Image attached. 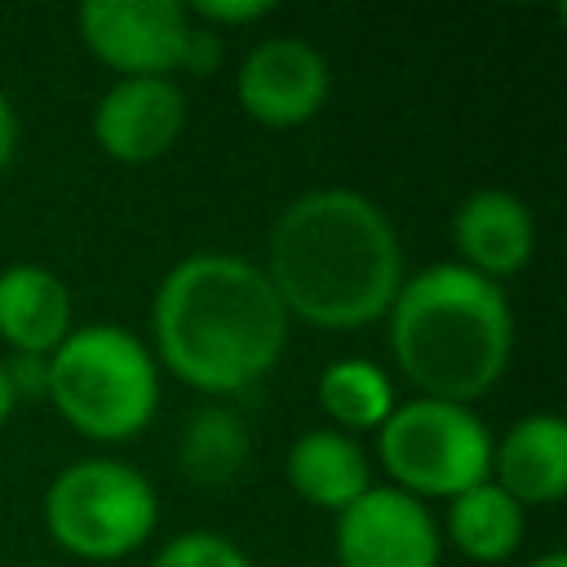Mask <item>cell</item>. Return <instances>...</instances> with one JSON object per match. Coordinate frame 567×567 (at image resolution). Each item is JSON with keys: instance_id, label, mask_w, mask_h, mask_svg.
I'll use <instances>...</instances> for the list:
<instances>
[{"instance_id": "1", "label": "cell", "mask_w": 567, "mask_h": 567, "mask_svg": "<svg viewBox=\"0 0 567 567\" xmlns=\"http://www.w3.org/2000/svg\"><path fill=\"white\" fill-rule=\"evenodd\" d=\"M261 275L288 319L323 332L385 319L408 279L399 230L368 195L346 186L306 190L275 217Z\"/></svg>"}, {"instance_id": "2", "label": "cell", "mask_w": 567, "mask_h": 567, "mask_svg": "<svg viewBox=\"0 0 567 567\" xmlns=\"http://www.w3.org/2000/svg\"><path fill=\"white\" fill-rule=\"evenodd\" d=\"M155 363L199 394H239L257 385L288 346V315L248 257L190 252L151 301Z\"/></svg>"}, {"instance_id": "3", "label": "cell", "mask_w": 567, "mask_h": 567, "mask_svg": "<svg viewBox=\"0 0 567 567\" xmlns=\"http://www.w3.org/2000/svg\"><path fill=\"white\" fill-rule=\"evenodd\" d=\"M390 319V354L421 399L474 403L509 368L514 310L501 284L439 261L399 284Z\"/></svg>"}, {"instance_id": "4", "label": "cell", "mask_w": 567, "mask_h": 567, "mask_svg": "<svg viewBox=\"0 0 567 567\" xmlns=\"http://www.w3.org/2000/svg\"><path fill=\"white\" fill-rule=\"evenodd\" d=\"M53 412L93 443H128L159 412V363L120 323H80L49 354Z\"/></svg>"}, {"instance_id": "5", "label": "cell", "mask_w": 567, "mask_h": 567, "mask_svg": "<svg viewBox=\"0 0 567 567\" xmlns=\"http://www.w3.org/2000/svg\"><path fill=\"white\" fill-rule=\"evenodd\" d=\"M159 523L155 483L128 461L84 456L53 474L44 487V527L53 545L84 563L128 558Z\"/></svg>"}, {"instance_id": "6", "label": "cell", "mask_w": 567, "mask_h": 567, "mask_svg": "<svg viewBox=\"0 0 567 567\" xmlns=\"http://www.w3.org/2000/svg\"><path fill=\"white\" fill-rule=\"evenodd\" d=\"M377 461L390 487L416 501H452L492 478V434L474 408L416 394L377 425Z\"/></svg>"}, {"instance_id": "7", "label": "cell", "mask_w": 567, "mask_h": 567, "mask_svg": "<svg viewBox=\"0 0 567 567\" xmlns=\"http://www.w3.org/2000/svg\"><path fill=\"white\" fill-rule=\"evenodd\" d=\"M75 22L84 49L120 80H173L195 27L173 0H89Z\"/></svg>"}, {"instance_id": "8", "label": "cell", "mask_w": 567, "mask_h": 567, "mask_svg": "<svg viewBox=\"0 0 567 567\" xmlns=\"http://www.w3.org/2000/svg\"><path fill=\"white\" fill-rule=\"evenodd\" d=\"M328 58L301 35H270L252 44L235 71V102L266 128H297L328 102Z\"/></svg>"}, {"instance_id": "9", "label": "cell", "mask_w": 567, "mask_h": 567, "mask_svg": "<svg viewBox=\"0 0 567 567\" xmlns=\"http://www.w3.org/2000/svg\"><path fill=\"white\" fill-rule=\"evenodd\" d=\"M337 567H439L443 536L425 501L399 487H368L337 514Z\"/></svg>"}, {"instance_id": "10", "label": "cell", "mask_w": 567, "mask_h": 567, "mask_svg": "<svg viewBox=\"0 0 567 567\" xmlns=\"http://www.w3.org/2000/svg\"><path fill=\"white\" fill-rule=\"evenodd\" d=\"M186 128L177 80H115L93 106V142L120 164H151Z\"/></svg>"}, {"instance_id": "11", "label": "cell", "mask_w": 567, "mask_h": 567, "mask_svg": "<svg viewBox=\"0 0 567 567\" xmlns=\"http://www.w3.org/2000/svg\"><path fill=\"white\" fill-rule=\"evenodd\" d=\"M452 244L461 252L456 266L501 284L532 261L536 248L532 208L509 190H474L452 213Z\"/></svg>"}, {"instance_id": "12", "label": "cell", "mask_w": 567, "mask_h": 567, "mask_svg": "<svg viewBox=\"0 0 567 567\" xmlns=\"http://www.w3.org/2000/svg\"><path fill=\"white\" fill-rule=\"evenodd\" d=\"M492 483L523 509L558 505L567 492V421L558 412L518 416L492 443Z\"/></svg>"}, {"instance_id": "13", "label": "cell", "mask_w": 567, "mask_h": 567, "mask_svg": "<svg viewBox=\"0 0 567 567\" xmlns=\"http://www.w3.org/2000/svg\"><path fill=\"white\" fill-rule=\"evenodd\" d=\"M75 328V301L58 270L18 261L0 270V341L9 354H53Z\"/></svg>"}, {"instance_id": "14", "label": "cell", "mask_w": 567, "mask_h": 567, "mask_svg": "<svg viewBox=\"0 0 567 567\" xmlns=\"http://www.w3.org/2000/svg\"><path fill=\"white\" fill-rule=\"evenodd\" d=\"M284 474L292 483V492L315 505V509H328V514H341L346 505H354L368 487H372V465H368V452L332 430V425H319V430H306L292 447H288V461H284Z\"/></svg>"}, {"instance_id": "15", "label": "cell", "mask_w": 567, "mask_h": 567, "mask_svg": "<svg viewBox=\"0 0 567 567\" xmlns=\"http://www.w3.org/2000/svg\"><path fill=\"white\" fill-rule=\"evenodd\" d=\"M523 527H527V509L492 478L447 501V540L470 563H505L523 545Z\"/></svg>"}, {"instance_id": "16", "label": "cell", "mask_w": 567, "mask_h": 567, "mask_svg": "<svg viewBox=\"0 0 567 567\" xmlns=\"http://www.w3.org/2000/svg\"><path fill=\"white\" fill-rule=\"evenodd\" d=\"M315 399L332 421V430L350 439L359 430H377L399 403L390 372L377 368L372 359H332L315 381Z\"/></svg>"}, {"instance_id": "17", "label": "cell", "mask_w": 567, "mask_h": 567, "mask_svg": "<svg viewBox=\"0 0 567 567\" xmlns=\"http://www.w3.org/2000/svg\"><path fill=\"white\" fill-rule=\"evenodd\" d=\"M244 456H248V439L230 412L208 408V412L190 416V425L182 434V461L195 478L221 483L244 465Z\"/></svg>"}, {"instance_id": "18", "label": "cell", "mask_w": 567, "mask_h": 567, "mask_svg": "<svg viewBox=\"0 0 567 567\" xmlns=\"http://www.w3.org/2000/svg\"><path fill=\"white\" fill-rule=\"evenodd\" d=\"M151 567H257V563L230 536L190 527V532H177L173 540H164L159 554L151 558Z\"/></svg>"}, {"instance_id": "19", "label": "cell", "mask_w": 567, "mask_h": 567, "mask_svg": "<svg viewBox=\"0 0 567 567\" xmlns=\"http://www.w3.org/2000/svg\"><path fill=\"white\" fill-rule=\"evenodd\" d=\"M190 22L208 27V31H230V27H252V22H266L275 13L270 0H195L190 9Z\"/></svg>"}, {"instance_id": "20", "label": "cell", "mask_w": 567, "mask_h": 567, "mask_svg": "<svg viewBox=\"0 0 567 567\" xmlns=\"http://www.w3.org/2000/svg\"><path fill=\"white\" fill-rule=\"evenodd\" d=\"M4 368H9V381H13L18 403L49 394V354H44V359H40V354H9Z\"/></svg>"}, {"instance_id": "21", "label": "cell", "mask_w": 567, "mask_h": 567, "mask_svg": "<svg viewBox=\"0 0 567 567\" xmlns=\"http://www.w3.org/2000/svg\"><path fill=\"white\" fill-rule=\"evenodd\" d=\"M217 62H221V35L195 22V27H190V40H186V53H182V71L208 75Z\"/></svg>"}, {"instance_id": "22", "label": "cell", "mask_w": 567, "mask_h": 567, "mask_svg": "<svg viewBox=\"0 0 567 567\" xmlns=\"http://www.w3.org/2000/svg\"><path fill=\"white\" fill-rule=\"evenodd\" d=\"M18 137H22V124H18V111L9 102V93L0 89V177L9 173L13 155H18Z\"/></svg>"}, {"instance_id": "23", "label": "cell", "mask_w": 567, "mask_h": 567, "mask_svg": "<svg viewBox=\"0 0 567 567\" xmlns=\"http://www.w3.org/2000/svg\"><path fill=\"white\" fill-rule=\"evenodd\" d=\"M13 408H18V394H13V381H9V368H4V359H0V425L13 416Z\"/></svg>"}, {"instance_id": "24", "label": "cell", "mask_w": 567, "mask_h": 567, "mask_svg": "<svg viewBox=\"0 0 567 567\" xmlns=\"http://www.w3.org/2000/svg\"><path fill=\"white\" fill-rule=\"evenodd\" d=\"M532 567H567V554H563V549H549V554L532 558Z\"/></svg>"}]
</instances>
